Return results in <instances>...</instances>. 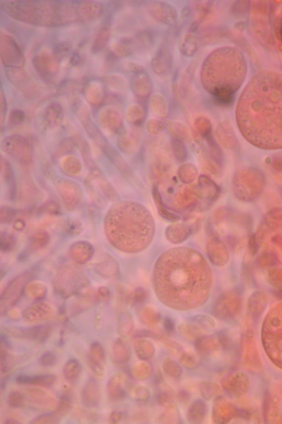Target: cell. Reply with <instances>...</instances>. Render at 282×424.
Listing matches in <instances>:
<instances>
[{"label": "cell", "instance_id": "obj_10", "mask_svg": "<svg viewBox=\"0 0 282 424\" xmlns=\"http://www.w3.org/2000/svg\"><path fill=\"white\" fill-rule=\"evenodd\" d=\"M200 199L196 185H187L179 190L174 199L179 209H187L196 205Z\"/></svg>", "mask_w": 282, "mask_h": 424}, {"label": "cell", "instance_id": "obj_47", "mask_svg": "<svg viewBox=\"0 0 282 424\" xmlns=\"http://www.w3.org/2000/svg\"><path fill=\"white\" fill-rule=\"evenodd\" d=\"M163 328L167 334L171 335L175 331V323L170 318H166L163 322Z\"/></svg>", "mask_w": 282, "mask_h": 424}, {"label": "cell", "instance_id": "obj_49", "mask_svg": "<svg viewBox=\"0 0 282 424\" xmlns=\"http://www.w3.org/2000/svg\"><path fill=\"white\" fill-rule=\"evenodd\" d=\"M122 414L119 412H114L111 414L109 421L110 423L116 424L119 423L122 419Z\"/></svg>", "mask_w": 282, "mask_h": 424}, {"label": "cell", "instance_id": "obj_26", "mask_svg": "<svg viewBox=\"0 0 282 424\" xmlns=\"http://www.w3.org/2000/svg\"><path fill=\"white\" fill-rule=\"evenodd\" d=\"M212 336H202L195 341V348L201 354H210L215 351V341Z\"/></svg>", "mask_w": 282, "mask_h": 424}, {"label": "cell", "instance_id": "obj_30", "mask_svg": "<svg viewBox=\"0 0 282 424\" xmlns=\"http://www.w3.org/2000/svg\"><path fill=\"white\" fill-rule=\"evenodd\" d=\"M73 396L70 393H66L63 395L61 400L59 402L58 405L55 409L56 413L62 416L68 414L73 407Z\"/></svg>", "mask_w": 282, "mask_h": 424}, {"label": "cell", "instance_id": "obj_13", "mask_svg": "<svg viewBox=\"0 0 282 424\" xmlns=\"http://www.w3.org/2000/svg\"><path fill=\"white\" fill-rule=\"evenodd\" d=\"M56 380L57 377L52 374L20 376L17 378L19 384L41 387H50L54 384Z\"/></svg>", "mask_w": 282, "mask_h": 424}, {"label": "cell", "instance_id": "obj_39", "mask_svg": "<svg viewBox=\"0 0 282 424\" xmlns=\"http://www.w3.org/2000/svg\"><path fill=\"white\" fill-rule=\"evenodd\" d=\"M175 397L170 390H162L158 396V401L161 406L167 408L175 407Z\"/></svg>", "mask_w": 282, "mask_h": 424}, {"label": "cell", "instance_id": "obj_1", "mask_svg": "<svg viewBox=\"0 0 282 424\" xmlns=\"http://www.w3.org/2000/svg\"><path fill=\"white\" fill-rule=\"evenodd\" d=\"M153 286L165 306L185 311L203 306L213 286V273L202 254L195 249H169L158 258L153 268Z\"/></svg>", "mask_w": 282, "mask_h": 424}, {"label": "cell", "instance_id": "obj_37", "mask_svg": "<svg viewBox=\"0 0 282 424\" xmlns=\"http://www.w3.org/2000/svg\"><path fill=\"white\" fill-rule=\"evenodd\" d=\"M278 262L277 256L270 252H266L259 256L257 264L261 267H268L276 265Z\"/></svg>", "mask_w": 282, "mask_h": 424}, {"label": "cell", "instance_id": "obj_45", "mask_svg": "<svg viewBox=\"0 0 282 424\" xmlns=\"http://www.w3.org/2000/svg\"><path fill=\"white\" fill-rule=\"evenodd\" d=\"M147 131L153 135H158L164 129V125L159 120L152 119L147 123Z\"/></svg>", "mask_w": 282, "mask_h": 424}, {"label": "cell", "instance_id": "obj_19", "mask_svg": "<svg viewBox=\"0 0 282 424\" xmlns=\"http://www.w3.org/2000/svg\"><path fill=\"white\" fill-rule=\"evenodd\" d=\"M152 196L154 204L161 216L167 220L173 221H176L179 219L180 218L177 214L169 211L165 207L157 186H154L153 187Z\"/></svg>", "mask_w": 282, "mask_h": 424}, {"label": "cell", "instance_id": "obj_23", "mask_svg": "<svg viewBox=\"0 0 282 424\" xmlns=\"http://www.w3.org/2000/svg\"><path fill=\"white\" fill-rule=\"evenodd\" d=\"M82 367L76 359H70L65 363L63 368V374L66 380L69 382L76 381L79 378Z\"/></svg>", "mask_w": 282, "mask_h": 424}, {"label": "cell", "instance_id": "obj_43", "mask_svg": "<svg viewBox=\"0 0 282 424\" xmlns=\"http://www.w3.org/2000/svg\"><path fill=\"white\" fill-rule=\"evenodd\" d=\"M40 365L44 367H51L54 366L58 362L57 355L52 352H48L43 354L39 359Z\"/></svg>", "mask_w": 282, "mask_h": 424}, {"label": "cell", "instance_id": "obj_25", "mask_svg": "<svg viewBox=\"0 0 282 424\" xmlns=\"http://www.w3.org/2000/svg\"><path fill=\"white\" fill-rule=\"evenodd\" d=\"M179 332L184 338L189 340H194L202 336L204 332L197 325L187 323V324L181 325L179 327Z\"/></svg>", "mask_w": 282, "mask_h": 424}, {"label": "cell", "instance_id": "obj_44", "mask_svg": "<svg viewBox=\"0 0 282 424\" xmlns=\"http://www.w3.org/2000/svg\"><path fill=\"white\" fill-rule=\"evenodd\" d=\"M134 398L141 403H145L149 400L150 396L149 390L143 386H138L133 392Z\"/></svg>", "mask_w": 282, "mask_h": 424}, {"label": "cell", "instance_id": "obj_48", "mask_svg": "<svg viewBox=\"0 0 282 424\" xmlns=\"http://www.w3.org/2000/svg\"><path fill=\"white\" fill-rule=\"evenodd\" d=\"M248 247H249L250 251L252 255L257 253L259 249V244L256 235L253 234L250 237L249 241H248Z\"/></svg>", "mask_w": 282, "mask_h": 424}, {"label": "cell", "instance_id": "obj_50", "mask_svg": "<svg viewBox=\"0 0 282 424\" xmlns=\"http://www.w3.org/2000/svg\"><path fill=\"white\" fill-rule=\"evenodd\" d=\"M7 424H17L19 422L16 420L15 419H9L7 420L6 422H5Z\"/></svg>", "mask_w": 282, "mask_h": 424}, {"label": "cell", "instance_id": "obj_31", "mask_svg": "<svg viewBox=\"0 0 282 424\" xmlns=\"http://www.w3.org/2000/svg\"><path fill=\"white\" fill-rule=\"evenodd\" d=\"M132 372L134 378L140 381H144L149 378L152 372V368L148 363H139L136 366H134Z\"/></svg>", "mask_w": 282, "mask_h": 424}, {"label": "cell", "instance_id": "obj_32", "mask_svg": "<svg viewBox=\"0 0 282 424\" xmlns=\"http://www.w3.org/2000/svg\"><path fill=\"white\" fill-rule=\"evenodd\" d=\"M218 386L216 383L210 381L201 383L200 390L201 395L205 400H209L216 395L218 392Z\"/></svg>", "mask_w": 282, "mask_h": 424}, {"label": "cell", "instance_id": "obj_11", "mask_svg": "<svg viewBox=\"0 0 282 424\" xmlns=\"http://www.w3.org/2000/svg\"><path fill=\"white\" fill-rule=\"evenodd\" d=\"M88 360L92 371L98 376H103L106 355L104 347L99 342H93L91 345Z\"/></svg>", "mask_w": 282, "mask_h": 424}, {"label": "cell", "instance_id": "obj_14", "mask_svg": "<svg viewBox=\"0 0 282 424\" xmlns=\"http://www.w3.org/2000/svg\"><path fill=\"white\" fill-rule=\"evenodd\" d=\"M209 255L212 258V261L217 266H224L229 260L228 253L225 246L218 240L215 239L209 244Z\"/></svg>", "mask_w": 282, "mask_h": 424}, {"label": "cell", "instance_id": "obj_6", "mask_svg": "<svg viewBox=\"0 0 282 424\" xmlns=\"http://www.w3.org/2000/svg\"><path fill=\"white\" fill-rule=\"evenodd\" d=\"M24 394L26 402L35 408L43 410H55L59 402L51 394L38 387L25 388Z\"/></svg>", "mask_w": 282, "mask_h": 424}, {"label": "cell", "instance_id": "obj_29", "mask_svg": "<svg viewBox=\"0 0 282 424\" xmlns=\"http://www.w3.org/2000/svg\"><path fill=\"white\" fill-rule=\"evenodd\" d=\"M14 356L6 350H2L0 355V366L2 372L6 373L11 371L15 366Z\"/></svg>", "mask_w": 282, "mask_h": 424}, {"label": "cell", "instance_id": "obj_3", "mask_svg": "<svg viewBox=\"0 0 282 424\" xmlns=\"http://www.w3.org/2000/svg\"><path fill=\"white\" fill-rule=\"evenodd\" d=\"M238 123L249 142L265 149L282 148V100L257 99L251 104L241 103Z\"/></svg>", "mask_w": 282, "mask_h": 424}, {"label": "cell", "instance_id": "obj_40", "mask_svg": "<svg viewBox=\"0 0 282 424\" xmlns=\"http://www.w3.org/2000/svg\"><path fill=\"white\" fill-rule=\"evenodd\" d=\"M128 117L131 123L139 124L144 119L145 112L139 106H134L130 109Z\"/></svg>", "mask_w": 282, "mask_h": 424}, {"label": "cell", "instance_id": "obj_28", "mask_svg": "<svg viewBox=\"0 0 282 424\" xmlns=\"http://www.w3.org/2000/svg\"><path fill=\"white\" fill-rule=\"evenodd\" d=\"M172 147L174 157L180 162H184L188 156L187 148L184 143L179 140L173 139Z\"/></svg>", "mask_w": 282, "mask_h": 424}, {"label": "cell", "instance_id": "obj_4", "mask_svg": "<svg viewBox=\"0 0 282 424\" xmlns=\"http://www.w3.org/2000/svg\"><path fill=\"white\" fill-rule=\"evenodd\" d=\"M264 186L263 174L255 169L239 170L233 178L235 195L243 201H249L257 198L263 191Z\"/></svg>", "mask_w": 282, "mask_h": 424}, {"label": "cell", "instance_id": "obj_15", "mask_svg": "<svg viewBox=\"0 0 282 424\" xmlns=\"http://www.w3.org/2000/svg\"><path fill=\"white\" fill-rule=\"evenodd\" d=\"M190 234V228L183 223L172 225L167 227L165 231L167 239L175 244L182 243L189 237Z\"/></svg>", "mask_w": 282, "mask_h": 424}, {"label": "cell", "instance_id": "obj_16", "mask_svg": "<svg viewBox=\"0 0 282 424\" xmlns=\"http://www.w3.org/2000/svg\"><path fill=\"white\" fill-rule=\"evenodd\" d=\"M208 408L206 404L203 400L194 402L187 414V418L189 423L200 424L203 423L206 418Z\"/></svg>", "mask_w": 282, "mask_h": 424}, {"label": "cell", "instance_id": "obj_8", "mask_svg": "<svg viewBox=\"0 0 282 424\" xmlns=\"http://www.w3.org/2000/svg\"><path fill=\"white\" fill-rule=\"evenodd\" d=\"M200 199L213 203L219 196L220 189L218 185L210 178L202 174L198 178L197 184Z\"/></svg>", "mask_w": 282, "mask_h": 424}, {"label": "cell", "instance_id": "obj_33", "mask_svg": "<svg viewBox=\"0 0 282 424\" xmlns=\"http://www.w3.org/2000/svg\"><path fill=\"white\" fill-rule=\"evenodd\" d=\"M8 402L11 407H22L26 402L25 394L19 390H12L8 395Z\"/></svg>", "mask_w": 282, "mask_h": 424}, {"label": "cell", "instance_id": "obj_20", "mask_svg": "<svg viewBox=\"0 0 282 424\" xmlns=\"http://www.w3.org/2000/svg\"><path fill=\"white\" fill-rule=\"evenodd\" d=\"M216 136L220 144L223 146L232 149L236 144V138L231 128L227 123L219 124L216 130Z\"/></svg>", "mask_w": 282, "mask_h": 424}, {"label": "cell", "instance_id": "obj_5", "mask_svg": "<svg viewBox=\"0 0 282 424\" xmlns=\"http://www.w3.org/2000/svg\"><path fill=\"white\" fill-rule=\"evenodd\" d=\"M6 331L13 337L44 342L50 338L53 330L50 325H43L29 328L8 327Z\"/></svg>", "mask_w": 282, "mask_h": 424}, {"label": "cell", "instance_id": "obj_7", "mask_svg": "<svg viewBox=\"0 0 282 424\" xmlns=\"http://www.w3.org/2000/svg\"><path fill=\"white\" fill-rule=\"evenodd\" d=\"M101 390L96 379L91 378L85 383L81 393V402L88 408L98 407L101 402Z\"/></svg>", "mask_w": 282, "mask_h": 424}, {"label": "cell", "instance_id": "obj_27", "mask_svg": "<svg viewBox=\"0 0 282 424\" xmlns=\"http://www.w3.org/2000/svg\"><path fill=\"white\" fill-rule=\"evenodd\" d=\"M163 368L165 372L174 379L179 378L182 369L179 363L171 359L167 358L164 359L163 363Z\"/></svg>", "mask_w": 282, "mask_h": 424}, {"label": "cell", "instance_id": "obj_46", "mask_svg": "<svg viewBox=\"0 0 282 424\" xmlns=\"http://www.w3.org/2000/svg\"><path fill=\"white\" fill-rule=\"evenodd\" d=\"M179 419L178 410L174 407L168 408V410L161 416L160 420L164 421V423H176ZM178 422V421H177Z\"/></svg>", "mask_w": 282, "mask_h": 424}, {"label": "cell", "instance_id": "obj_12", "mask_svg": "<svg viewBox=\"0 0 282 424\" xmlns=\"http://www.w3.org/2000/svg\"><path fill=\"white\" fill-rule=\"evenodd\" d=\"M126 379L122 373L111 377L106 386L107 395L111 401H118L124 398L126 394Z\"/></svg>", "mask_w": 282, "mask_h": 424}, {"label": "cell", "instance_id": "obj_22", "mask_svg": "<svg viewBox=\"0 0 282 424\" xmlns=\"http://www.w3.org/2000/svg\"><path fill=\"white\" fill-rule=\"evenodd\" d=\"M199 174L196 166L192 163L181 165L178 170L179 179L184 184L190 185L196 180Z\"/></svg>", "mask_w": 282, "mask_h": 424}, {"label": "cell", "instance_id": "obj_41", "mask_svg": "<svg viewBox=\"0 0 282 424\" xmlns=\"http://www.w3.org/2000/svg\"><path fill=\"white\" fill-rule=\"evenodd\" d=\"M267 279L269 284L277 288L282 287V268H272L268 271Z\"/></svg>", "mask_w": 282, "mask_h": 424}, {"label": "cell", "instance_id": "obj_38", "mask_svg": "<svg viewBox=\"0 0 282 424\" xmlns=\"http://www.w3.org/2000/svg\"><path fill=\"white\" fill-rule=\"evenodd\" d=\"M196 129L201 136L205 138L211 136L212 125L210 121L206 118H199L194 123Z\"/></svg>", "mask_w": 282, "mask_h": 424}, {"label": "cell", "instance_id": "obj_36", "mask_svg": "<svg viewBox=\"0 0 282 424\" xmlns=\"http://www.w3.org/2000/svg\"><path fill=\"white\" fill-rule=\"evenodd\" d=\"M120 145L124 151L131 154L135 152L138 148V142L137 139L131 135H125L121 138Z\"/></svg>", "mask_w": 282, "mask_h": 424}, {"label": "cell", "instance_id": "obj_21", "mask_svg": "<svg viewBox=\"0 0 282 424\" xmlns=\"http://www.w3.org/2000/svg\"><path fill=\"white\" fill-rule=\"evenodd\" d=\"M166 129L173 137V139L183 142H188L191 139L190 132L188 128L182 123L170 122L166 125Z\"/></svg>", "mask_w": 282, "mask_h": 424}, {"label": "cell", "instance_id": "obj_2", "mask_svg": "<svg viewBox=\"0 0 282 424\" xmlns=\"http://www.w3.org/2000/svg\"><path fill=\"white\" fill-rule=\"evenodd\" d=\"M104 228L110 243L119 251L129 254L145 251L151 244L156 231L149 210L130 201L111 206L106 215Z\"/></svg>", "mask_w": 282, "mask_h": 424}, {"label": "cell", "instance_id": "obj_17", "mask_svg": "<svg viewBox=\"0 0 282 424\" xmlns=\"http://www.w3.org/2000/svg\"><path fill=\"white\" fill-rule=\"evenodd\" d=\"M112 358L119 364L128 362L131 358L130 348L126 342L119 338L114 342L112 346Z\"/></svg>", "mask_w": 282, "mask_h": 424}, {"label": "cell", "instance_id": "obj_34", "mask_svg": "<svg viewBox=\"0 0 282 424\" xmlns=\"http://www.w3.org/2000/svg\"><path fill=\"white\" fill-rule=\"evenodd\" d=\"M62 420V416L55 413H45L36 417L31 422L32 424H57Z\"/></svg>", "mask_w": 282, "mask_h": 424}, {"label": "cell", "instance_id": "obj_42", "mask_svg": "<svg viewBox=\"0 0 282 424\" xmlns=\"http://www.w3.org/2000/svg\"><path fill=\"white\" fill-rule=\"evenodd\" d=\"M193 322L203 332L209 331V330L214 328L215 326L214 320L205 315L197 316L194 318Z\"/></svg>", "mask_w": 282, "mask_h": 424}, {"label": "cell", "instance_id": "obj_9", "mask_svg": "<svg viewBox=\"0 0 282 424\" xmlns=\"http://www.w3.org/2000/svg\"><path fill=\"white\" fill-rule=\"evenodd\" d=\"M23 315L30 322L42 321L52 318L55 315V310L50 305L42 302L25 309Z\"/></svg>", "mask_w": 282, "mask_h": 424}, {"label": "cell", "instance_id": "obj_24", "mask_svg": "<svg viewBox=\"0 0 282 424\" xmlns=\"http://www.w3.org/2000/svg\"><path fill=\"white\" fill-rule=\"evenodd\" d=\"M118 331L123 337H130L133 334V322L129 313H123L120 315L118 321Z\"/></svg>", "mask_w": 282, "mask_h": 424}, {"label": "cell", "instance_id": "obj_18", "mask_svg": "<svg viewBox=\"0 0 282 424\" xmlns=\"http://www.w3.org/2000/svg\"><path fill=\"white\" fill-rule=\"evenodd\" d=\"M133 347L138 358L140 360H147L153 358L156 350L153 343L150 341L137 338L133 342Z\"/></svg>", "mask_w": 282, "mask_h": 424}, {"label": "cell", "instance_id": "obj_35", "mask_svg": "<svg viewBox=\"0 0 282 424\" xmlns=\"http://www.w3.org/2000/svg\"><path fill=\"white\" fill-rule=\"evenodd\" d=\"M179 361L181 365L189 369L195 368L199 364L197 356L191 352H184L180 356Z\"/></svg>", "mask_w": 282, "mask_h": 424}]
</instances>
